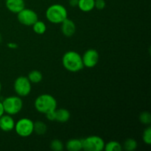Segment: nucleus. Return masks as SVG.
I'll return each mask as SVG.
<instances>
[{
    "mask_svg": "<svg viewBox=\"0 0 151 151\" xmlns=\"http://www.w3.org/2000/svg\"><path fill=\"white\" fill-rule=\"evenodd\" d=\"M4 106H3L2 102L0 101V117H1L2 115L4 114Z\"/></svg>",
    "mask_w": 151,
    "mask_h": 151,
    "instance_id": "cd10ccee",
    "label": "nucleus"
},
{
    "mask_svg": "<svg viewBox=\"0 0 151 151\" xmlns=\"http://www.w3.org/2000/svg\"><path fill=\"white\" fill-rule=\"evenodd\" d=\"M7 47L10 49H16L18 48V44H16V43L13 42H10L7 44Z\"/></svg>",
    "mask_w": 151,
    "mask_h": 151,
    "instance_id": "bb28decb",
    "label": "nucleus"
},
{
    "mask_svg": "<svg viewBox=\"0 0 151 151\" xmlns=\"http://www.w3.org/2000/svg\"><path fill=\"white\" fill-rule=\"evenodd\" d=\"M60 24H61V32L65 36L71 37L75 33L76 25L72 19L66 18Z\"/></svg>",
    "mask_w": 151,
    "mask_h": 151,
    "instance_id": "9b49d317",
    "label": "nucleus"
},
{
    "mask_svg": "<svg viewBox=\"0 0 151 151\" xmlns=\"http://www.w3.org/2000/svg\"><path fill=\"white\" fill-rule=\"evenodd\" d=\"M100 58L98 52L94 49L87 50L82 56L83 66L87 68H93L97 64Z\"/></svg>",
    "mask_w": 151,
    "mask_h": 151,
    "instance_id": "1a4fd4ad",
    "label": "nucleus"
},
{
    "mask_svg": "<svg viewBox=\"0 0 151 151\" xmlns=\"http://www.w3.org/2000/svg\"><path fill=\"white\" fill-rule=\"evenodd\" d=\"M105 144L104 139L98 136H89L82 139L83 150L86 151H102Z\"/></svg>",
    "mask_w": 151,
    "mask_h": 151,
    "instance_id": "39448f33",
    "label": "nucleus"
},
{
    "mask_svg": "<svg viewBox=\"0 0 151 151\" xmlns=\"http://www.w3.org/2000/svg\"><path fill=\"white\" fill-rule=\"evenodd\" d=\"M94 1L95 0H79L78 7L81 11L88 13L94 9Z\"/></svg>",
    "mask_w": 151,
    "mask_h": 151,
    "instance_id": "4468645a",
    "label": "nucleus"
},
{
    "mask_svg": "<svg viewBox=\"0 0 151 151\" xmlns=\"http://www.w3.org/2000/svg\"><path fill=\"white\" fill-rule=\"evenodd\" d=\"M35 109L39 113L44 114L57 109V100L49 94H43L37 97L34 103Z\"/></svg>",
    "mask_w": 151,
    "mask_h": 151,
    "instance_id": "f03ea898",
    "label": "nucleus"
},
{
    "mask_svg": "<svg viewBox=\"0 0 151 151\" xmlns=\"http://www.w3.org/2000/svg\"><path fill=\"white\" fill-rule=\"evenodd\" d=\"M142 139L145 144L150 145L151 144V128L150 126L145 128L142 134Z\"/></svg>",
    "mask_w": 151,
    "mask_h": 151,
    "instance_id": "5701e85b",
    "label": "nucleus"
},
{
    "mask_svg": "<svg viewBox=\"0 0 151 151\" xmlns=\"http://www.w3.org/2000/svg\"><path fill=\"white\" fill-rule=\"evenodd\" d=\"M34 122L29 118H22L15 123L16 133L21 137H28L33 134Z\"/></svg>",
    "mask_w": 151,
    "mask_h": 151,
    "instance_id": "423d86ee",
    "label": "nucleus"
},
{
    "mask_svg": "<svg viewBox=\"0 0 151 151\" xmlns=\"http://www.w3.org/2000/svg\"><path fill=\"white\" fill-rule=\"evenodd\" d=\"M50 148L54 151H61L63 150V144L60 140L55 139L50 143Z\"/></svg>",
    "mask_w": 151,
    "mask_h": 151,
    "instance_id": "4be33fe9",
    "label": "nucleus"
},
{
    "mask_svg": "<svg viewBox=\"0 0 151 151\" xmlns=\"http://www.w3.org/2000/svg\"><path fill=\"white\" fill-rule=\"evenodd\" d=\"M28 79L31 83H38L43 79V75L41 72L38 70H32L28 74Z\"/></svg>",
    "mask_w": 151,
    "mask_h": 151,
    "instance_id": "f3484780",
    "label": "nucleus"
},
{
    "mask_svg": "<svg viewBox=\"0 0 151 151\" xmlns=\"http://www.w3.org/2000/svg\"><path fill=\"white\" fill-rule=\"evenodd\" d=\"M4 112L9 115H16L22 111L23 101L19 96H10L4 98L2 101Z\"/></svg>",
    "mask_w": 151,
    "mask_h": 151,
    "instance_id": "20e7f679",
    "label": "nucleus"
},
{
    "mask_svg": "<svg viewBox=\"0 0 151 151\" xmlns=\"http://www.w3.org/2000/svg\"><path fill=\"white\" fill-rule=\"evenodd\" d=\"M13 88L18 96L21 97H26L30 94L32 90V83L27 77L20 76L15 80Z\"/></svg>",
    "mask_w": 151,
    "mask_h": 151,
    "instance_id": "0eeeda50",
    "label": "nucleus"
},
{
    "mask_svg": "<svg viewBox=\"0 0 151 151\" xmlns=\"http://www.w3.org/2000/svg\"><path fill=\"white\" fill-rule=\"evenodd\" d=\"M78 1L79 0H69V5L72 6V7H78Z\"/></svg>",
    "mask_w": 151,
    "mask_h": 151,
    "instance_id": "a878e982",
    "label": "nucleus"
},
{
    "mask_svg": "<svg viewBox=\"0 0 151 151\" xmlns=\"http://www.w3.org/2000/svg\"><path fill=\"white\" fill-rule=\"evenodd\" d=\"M1 38H2V37H1V34L0 33V42H1V41H2V39H1Z\"/></svg>",
    "mask_w": 151,
    "mask_h": 151,
    "instance_id": "c85d7f7f",
    "label": "nucleus"
},
{
    "mask_svg": "<svg viewBox=\"0 0 151 151\" xmlns=\"http://www.w3.org/2000/svg\"><path fill=\"white\" fill-rule=\"evenodd\" d=\"M106 7V1L105 0H95L94 1V8L99 10H103Z\"/></svg>",
    "mask_w": 151,
    "mask_h": 151,
    "instance_id": "b1692460",
    "label": "nucleus"
},
{
    "mask_svg": "<svg viewBox=\"0 0 151 151\" xmlns=\"http://www.w3.org/2000/svg\"><path fill=\"white\" fill-rule=\"evenodd\" d=\"M139 121L144 125H149L151 123V115L148 111H143L139 115Z\"/></svg>",
    "mask_w": 151,
    "mask_h": 151,
    "instance_id": "412c9836",
    "label": "nucleus"
},
{
    "mask_svg": "<svg viewBox=\"0 0 151 151\" xmlns=\"http://www.w3.org/2000/svg\"><path fill=\"white\" fill-rule=\"evenodd\" d=\"M45 15L49 22L55 24H59L67 18L68 12L66 7L62 4H54L47 9Z\"/></svg>",
    "mask_w": 151,
    "mask_h": 151,
    "instance_id": "7ed1b4c3",
    "label": "nucleus"
},
{
    "mask_svg": "<svg viewBox=\"0 0 151 151\" xmlns=\"http://www.w3.org/2000/svg\"><path fill=\"white\" fill-rule=\"evenodd\" d=\"M66 148L69 151H79L83 150L82 139H72L69 140L66 144Z\"/></svg>",
    "mask_w": 151,
    "mask_h": 151,
    "instance_id": "2eb2a0df",
    "label": "nucleus"
},
{
    "mask_svg": "<svg viewBox=\"0 0 151 151\" xmlns=\"http://www.w3.org/2000/svg\"><path fill=\"white\" fill-rule=\"evenodd\" d=\"M32 29L38 35H43L47 30V25L42 21L38 20L32 24Z\"/></svg>",
    "mask_w": 151,
    "mask_h": 151,
    "instance_id": "a211bd4d",
    "label": "nucleus"
},
{
    "mask_svg": "<svg viewBox=\"0 0 151 151\" xmlns=\"http://www.w3.org/2000/svg\"><path fill=\"white\" fill-rule=\"evenodd\" d=\"M5 5L9 11L17 14L24 8L25 2L24 0H6Z\"/></svg>",
    "mask_w": 151,
    "mask_h": 151,
    "instance_id": "f8f14e48",
    "label": "nucleus"
},
{
    "mask_svg": "<svg viewBox=\"0 0 151 151\" xmlns=\"http://www.w3.org/2000/svg\"><path fill=\"white\" fill-rule=\"evenodd\" d=\"M17 19L19 23L25 26H32L38 20V15L33 10L25 7L17 13Z\"/></svg>",
    "mask_w": 151,
    "mask_h": 151,
    "instance_id": "6e6552de",
    "label": "nucleus"
},
{
    "mask_svg": "<svg viewBox=\"0 0 151 151\" xmlns=\"http://www.w3.org/2000/svg\"><path fill=\"white\" fill-rule=\"evenodd\" d=\"M1 82H0V92H1Z\"/></svg>",
    "mask_w": 151,
    "mask_h": 151,
    "instance_id": "c756f323",
    "label": "nucleus"
},
{
    "mask_svg": "<svg viewBox=\"0 0 151 151\" xmlns=\"http://www.w3.org/2000/svg\"><path fill=\"white\" fill-rule=\"evenodd\" d=\"M70 112L66 109H59L55 110V120L60 123H65L70 119Z\"/></svg>",
    "mask_w": 151,
    "mask_h": 151,
    "instance_id": "ddd939ff",
    "label": "nucleus"
},
{
    "mask_svg": "<svg viewBox=\"0 0 151 151\" xmlns=\"http://www.w3.org/2000/svg\"><path fill=\"white\" fill-rule=\"evenodd\" d=\"M47 131V126L42 121H36L34 122L33 131L37 135H44Z\"/></svg>",
    "mask_w": 151,
    "mask_h": 151,
    "instance_id": "dca6fc26",
    "label": "nucleus"
},
{
    "mask_svg": "<svg viewBox=\"0 0 151 151\" xmlns=\"http://www.w3.org/2000/svg\"><path fill=\"white\" fill-rule=\"evenodd\" d=\"M137 142L134 139H127L123 144V147L125 150L134 151L137 148Z\"/></svg>",
    "mask_w": 151,
    "mask_h": 151,
    "instance_id": "aec40b11",
    "label": "nucleus"
},
{
    "mask_svg": "<svg viewBox=\"0 0 151 151\" xmlns=\"http://www.w3.org/2000/svg\"><path fill=\"white\" fill-rule=\"evenodd\" d=\"M15 120L11 115L4 114L0 117V129L4 132H9L14 129Z\"/></svg>",
    "mask_w": 151,
    "mask_h": 151,
    "instance_id": "9d476101",
    "label": "nucleus"
},
{
    "mask_svg": "<svg viewBox=\"0 0 151 151\" xmlns=\"http://www.w3.org/2000/svg\"><path fill=\"white\" fill-rule=\"evenodd\" d=\"M122 149L121 144L116 141H110L105 144L104 150L106 151H120Z\"/></svg>",
    "mask_w": 151,
    "mask_h": 151,
    "instance_id": "6ab92c4d",
    "label": "nucleus"
},
{
    "mask_svg": "<svg viewBox=\"0 0 151 151\" xmlns=\"http://www.w3.org/2000/svg\"><path fill=\"white\" fill-rule=\"evenodd\" d=\"M62 64L66 70L70 72H78L84 67L82 56L73 50L64 53L62 57Z\"/></svg>",
    "mask_w": 151,
    "mask_h": 151,
    "instance_id": "f257e3e1",
    "label": "nucleus"
},
{
    "mask_svg": "<svg viewBox=\"0 0 151 151\" xmlns=\"http://www.w3.org/2000/svg\"><path fill=\"white\" fill-rule=\"evenodd\" d=\"M46 117L49 121H55V110L49 111L45 114Z\"/></svg>",
    "mask_w": 151,
    "mask_h": 151,
    "instance_id": "393cba45",
    "label": "nucleus"
}]
</instances>
